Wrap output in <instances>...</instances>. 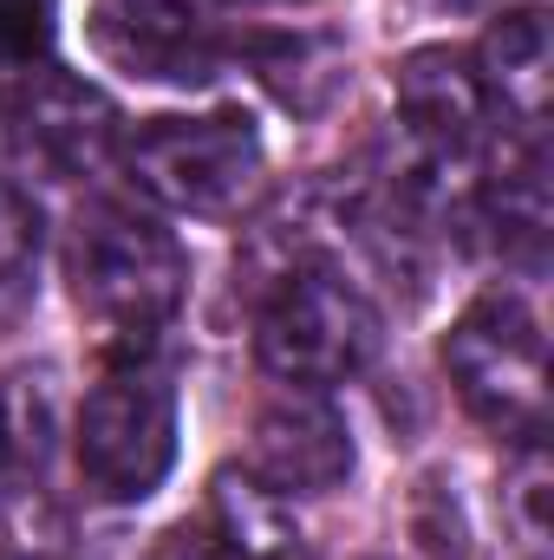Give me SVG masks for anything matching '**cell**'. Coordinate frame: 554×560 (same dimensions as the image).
I'll return each instance as SVG.
<instances>
[{"instance_id":"13","label":"cell","mask_w":554,"mask_h":560,"mask_svg":"<svg viewBox=\"0 0 554 560\" xmlns=\"http://www.w3.org/2000/svg\"><path fill=\"white\" fill-rule=\"evenodd\" d=\"M489 222H496V248L522 268L542 261L549 248V176H542V156H522L516 170H503V183L489 189Z\"/></svg>"},{"instance_id":"11","label":"cell","mask_w":554,"mask_h":560,"mask_svg":"<svg viewBox=\"0 0 554 560\" xmlns=\"http://www.w3.org/2000/svg\"><path fill=\"white\" fill-rule=\"evenodd\" d=\"M209 509H216V535L222 548L242 560H293L300 555V522L293 502L280 495L275 482H262L255 469H216L209 482Z\"/></svg>"},{"instance_id":"4","label":"cell","mask_w":554,"mask_h":560,"mask_svg":"<svg viewBox=\"0 0 554 560\" xmlns=\"http://www.w3.org/2000/svg\"><path fill=\"white\" fill-rule=\"evenodd\" d=\"M131 176L176 215H242L268 176L262 131L242 112L209 118H150L131 138Z\"/></svg>"},{"instance_id":"2","label":"cell","mask_w":554,"mask_h":560,"mask_svg":"<svg viewBox=\"0 0 554 560\" xmlns=\"http://www.w3.org/2000/svg\"><path fill=\"white\" fill-rule=\"evenodd\" d=\"M379 313L353 280L326 275V268H300L280 287H268L262 326H255V359L262 372L293 385V392H326L359 378L379 359Z\"/></svg>"},{"instance_id":"18","label":"cell","mask_w":554,"mask_h":560,"mask_svg":"<svg viewBox=\"0 0 554 560\" xmlns=\"http://www.w3.org/2000/svg\"><path fill=\"white\" fill-rule=\"evenodd\" d=\"M503 502H509V522H516L522 548L542 555V548H549V450H542V436L522 443V463H516Z\"/></svg>"},{"instance_id":"3","label":"cell","mask_w":554,"mask_h":560,"mask_svg":"<svg viewBox=\"0 0 554 560\" xmlns=\"http://www.w3.org/2000/svg\"><path fill=\"white\" fill-rule=\"evenodd\" d=\"M443 372L470 418L489 430L535 443L549 423V339L516 293H483L443 339Z\"/></svg>"},{"instance_id":"15","label":"cell","mask_w":554,"mask_h":560,"mask_svg":"<svg viewBox=\"0 0 554 560\" xmlns=\"http://www.w3.org/2000/svg\"><path fill=\"white\" fill-rule=\"evenodd\" d=\"M53 456V392L46 378H0V482L39 476Z\"/></svg>"},{"instance_id":"9","label":"cell","mask_w":554,"mask_h":560,"mask_svg":"<svg viewBox=\"0 0 554 560\" xmlns=\"http://www.w3.org/2000/svg\"><path fill=\"white\" fill-rule=\"evenodd\" d=\"M392 85H399V112L417 131V143L430 150V163H463L476 150L483 125H489V98H483V79L463 52L417 46Z\"/></svg>"},{"instance_id":"17","label":"cell","mask_w":554,"mask_h":560,"mask_svg":"<svg viewBox=\"0 0 554 560\" xmlns=\"http://www.w3.org/2000/svg\"><path fill=\"white\" fill-rule=\"evenodd\" d=\"M59 33V0H0V72L46 66Z\"/></svg>"},{"instance_id":"6","label":"cell","mask_w":554,"mask_h":560,"mask_svg":"<svg viewBox=\"0 0 554 560\" xmlns=\"http://www.w3.org/2000/svg\"><path fill=\"white\" fill-rule=\"evenodd\" d=\"M92 52L143 85H209L216 79V33L189 0H92Z\"/></svg>"},{"instance_id":"5","label":"cell","mask_w":554,"mask_h":560,"mask_svg":"<svg viewBox=\"0 0 554 560\" xmlns=\"http://www.w3.org/2000/svg\"><path fill=\"white\" fill-rule=\"evenodd\" d=\"M176 463V392L150 359L112 365L79 411V476L99 502H143Z\"/></svg>"},{"instance_id":"7","label":"cell","mask_w":554,"mask_h":560,"mask_svg":"<svg viewBox=\"0 0 554 560\" xmlns=\"http://www.w3.org/2000/svg\"><path fill=\"white\" fill-rule=\"evenodd\" d=\"M7 118H13L20 150L33 163H46L53 176H99L118 150V125H125L118 105L99 85H85L59 66H39L7 98Z\"/></svg>"},{"instance_id":"20","label":"cell","mask_w":554,"mask_h":560,"mask_svg":"<svg viewBox=\"0 0 554 560\" xmlns=\"http://www.w3.org/2000/svg\"><path fill=\"white\" fill-rule=\"evenodd\" d=\"M457 7H489V0H457Z\"/></svg>"},{"instance_id":"8","label":"cell","mask_w":554,"mask_h":560,"mask_svg":"<svg viewBox=\"0 0 554 560\" xmlns=\"http://www.w3.org/2000/svg\"><path fill=\"white\" fill-rule=\"evenodd\" d=\"M255 476L280 495H333L353 476V430L320 392H287L255 418Z\"/></svg>"},{"instance_id":"12","label":"cell","mask_w":554,"mask_h":560,"mask_svg":"<svg viewBox=\"0 0 554 560\" xmlns=\"http://www.w3.org/2000/svg\"><path fill=\"white\" fill-rule=\"evenodd\" d=\"M255 72L287 112L313 118L339 98L346 85V52L326 33H280V39H255Z\"/></svg>"},{"instance_id":"14","label":"cell","mask_w":554,"mask_h":560,"mask_svg":"<svg viewBox=\"0 0 554 560\" xmlns=\"http://www.w3.org/2000/svg\"><path fill=\"white\" fill-rule=\"evenodd\" d=\"M39 248H46V229L33 196L0 176V326H13L39 300Z\"/></svg>"},{"instance_id":"16","label":"cell","mask_w":554,"mask_h":560,"mask_svg":"<svg viewBox=\"0 0 554 560\" xmlns=\"http://www.w3.org/2000/svg\"><path fill=\"white\" fill-rule=\"evenodd\" d=\"M412 535L430 560H470V522H463V502L443 489V476H424L412 502Z\"/></svg>"},{"instance_id":"19","label":"cell","mask_w":554,"mask_h":560,"mask_svg":"<svg viewBox=\"0 0 554 560\" xmlns=\"http://www.w3.org/2000/svg\"><path fill=\"white\" fill-rule=\"evenodd\" d=\"M143 560H222V548H216L203 528H170V535L150 541V555Z\"/></svg>"},{"instance_id":"10","label":"cell","mask_w":554,"mask_h":560,"mask_svg":"<svg viewBox=\"0 0 554 560\" xmlns=\"http://www.w3.org/2000/svg\"><path fill=\"white\" fill-rule=\"evenodd\" d=\"M483 98H503L529 131L549 118V92H554V39H549V13L542 7H516L489 26L483 39Z\"/></svg>"},{"instance_id":"1","label":"cell","mask_w":554,"mask_h":560,"mask_svg":"<svg viewBox=\"0 0 554 560\" xmlns=\"http://www.w3.org/2000/svg\"><path fill=\"white\" fill-rule=\"evenodd\" d=\"M66 280H72L79 313H92L125 359H143V346L176 319L189 293V261L157 215L99 196L72 222Z\"/></svg>"}]
</instances>
